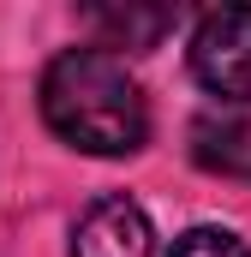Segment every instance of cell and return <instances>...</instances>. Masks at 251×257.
<instances>
[{
    "instance_id": "1",
    "label": "cell",
    "mask_w": 251,
    "mask_h": 257,
    "mask_svg": "<svg viewBox=\"0 0 251 257\" xmlns=\"http://www.w3.org/2000/svg\"><path fill=\"white\" fill-rule=\"evenodd\" d=\"M42 120L84 156H132L150 138V102L120 54L66 48L42 72Z\"/></svg>"
},
{
    "instance_id": "2",
    "label": "cell",
    "mask_w": 251,
    "mask_h": 257,
    "mask_svg": "<svg viewBox=\"0 0 251 257\" xmlns=\"http://www.w3.org/2000/svg\"><path fill=\"white\" fill-rule=\"evenodd\" d=\"M191 72L209 96L251 102V6H215L191 30Z\"/></svg>"
},
{
    "instance_id": "3",
    "label": "cell",
    "mask_w": 251,
    "mask_h": 257,
    "mask_svg": "<svg viewBox=\"0 0 251 257\" xmlns=\"http://www.w3.org/2000/svg\"><path fill=\"white\" fill-rule=\"evenodd\" d=\"M72 257H156L150 215L132 197H96L72 227Z\"/></svg>"
},
{
    "instance_id": "4",
    "label": "cell",
    "mask_w": 251,
    "mask_h": 257,
    "mask_svg": "<svg viewBox=\"0 0 251 257\" xmlns=\"http://www.w3.org/2000/svg\"><path fill=\"white\" fill-rule=\"evenodd\" d=\"M191 156H197V168H209L221 180H251V120L203 114L191 126Z\"/></svg>"
},
{
    "instance_id": "5",
    "label": "cell",
    "mask_w": 251,
    "mask_h": 257,
    "mask_svg": "<svg viewBox=\"0 0 251 257\" xmlns=\"http://www.w3.org/2000/svg\"><path fill=\"white\" fill-rule=\"evenodd\" d=\"M90 24L108 36V48H156L174 30L168 6H90Z\"/></svg>"
},
{
    "instance_id": "6",
    "label": "cell",
    "mask_w": 251,
    "mask_h": 257,
    "mask_svg": "<svg viewBox=\"0 0 251 257\" xmlns=\"http://www.w3.org/2000/svg\"><path fill=\"white\" fill-rule=\"evenodd\" d=\"M168 257H251V251H245V239L227 233V227H191V233L174 239Z\"/></svg>"
}]
</instances>
